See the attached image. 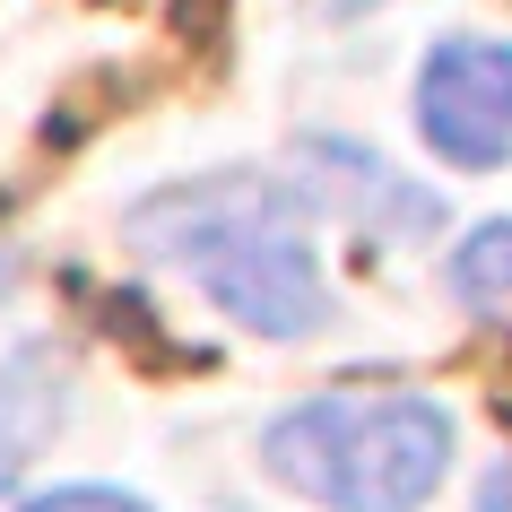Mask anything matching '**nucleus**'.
<instances>
[{
	"label": "nucleus",
	"instance_id": "f257e3e1",
	"mask_svg": "<svg viewBox=\"0 0 512 512\" xmlns=\"http://www.w3.org/2000/svg\"><path fill=\"white\" fill-rule=\"evenodd\" d=\"M131 243L165 270H183L217 313H235L261 339H304L322 322V261L304 235V191L261 174H200V183L148 191L131 217Z\"/></svg>",
	"mask_w": 512,
	"mask_h": 512
},
{
	"label": "nucleus",
	"instance_id": "f03ea898",
	"mask_svg": "<svg viewBox=\"0 0 512 512\" xmlns=\"http://www.w3.org/2000/svg\"><path fill=\"white\" fill-rule=\"evenodd\" d=\"M261 460L322 512H417L452 469V417L408 382H330L261 434Z\"/></svg>",
	"mask_w": 512,
	"mask_h": 512
},
{
	"label": "nucleus",
	"instance_id": "7ed1b4c3",
	"mask_svg": "<svg viewBox=\"0 0 512 512\" xmlns=\"http://www.w3.org/2000/svg\"><path fill=\"white\" fill-rule=\"evenodd\" d=\"M417 131L443 165L495 174L512 165V44L504 35H443L417 70Z\"/></svg>",
	"mask_w": 512,
	"mask_h": 512
},
{
	"label": "nucleus",
	"instance_id": "20e7f679",
	"mask_svg": "<svg viewBox=\"0 0 512 512\" xmlns=\"http://www.w3.org/2000/svg\"><path fill=\"white\" fill-rule=\"evenodd\" d=\"M296 165L313 174V200L339 217H356L365 235L382 243H417L443 226V200L434 191H417L408 174H391L382 157H365V148H348V139H296Z\"/></svg>",
	"mask_w": 512,
	"mask_h": 512
},
{
	"label": "nucleus",
	"instance_id": "39448f33",
	"mask_svg": "<svg viewBox=\"0 0 512 512\" xmlns=\"http://www.w3.org/2000/svg\"><path fill=\"white\" fill-rule=\"evenodd\" d=\"M452 296L478 313V322L512 330V217H495V226H478V235L452 252Z\"/></svg>",
	"mask_w": 512,
	"mask_h": 512
},
{
	"label": "nucleus",
	"instance_id": "423d86ee",
	"mask_svg": "<svg viewBox=\"0 0 512 512\" xmlns=\"http://www.w3.org/2000/svg\"><path fill=\"white\" fill-rule=\"evenodd\" d=\"M18 382H27V365H9V374H0V495H9V486H18V469H27V443L61 417V408H35V417H18Z\"/></svg>",
	"mask_w": 512,
	"mask_h": 512
},
{
	"label": "nucleus",
	"instance_id": "0eeeda50",
	"mask_svg": "<svg viewBox=\"0 0 512 512\" xmlns=\"http://www.w3.org/2000/svg\"><path fill=\"white\" fill-rule=\"evenodd\" d=\"M27 512H148V504L122 495V486H53V495H35Z\"/></svg>",
	"mask_w": 512,
	"mask_h": 512
},
{
	"label": "nucleus",
	"instance_id": "6e6552de",
	"mask_svg": "<svg viewBox=\"0 0 512 512\" xmlns=\"http://www.w3.org/2000/svg\"><path fill=\"white\" fill-rule=\"evenodd\" d=\"M478 512H512V460H504V469H486V486H478Z\"/></svg>",
	"mask_w": 512,
	"mask_h": 512
},
{
	"label": "nucleus",
	"instance_id": "1a4fd4ad",
	"mask_svg": "<svg viewBox=\"0 0 512 512\" xmlns=\"http://www.w3.org/2000/svg\"><path fill=\"white\" fill-rule=\"evenodd\" d=\"M330 18H356V9H382V0H322Z\"/></svg>",
	"mask_w": 512,
	"mask_h": 512
}]
</instances>
